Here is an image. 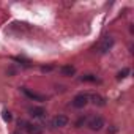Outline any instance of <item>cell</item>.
I'll return each instance as SVG.
<instances>
[{
	"label": "cell",
	"instance_id": "cell-3",
	"mask_svg": "<svg viewBox=\"0 0 134 134\" xmlns=\"http://www.w3.org/2000/svg\"><path fill=\"white\" fill-rule=\"evenodd\" d=\"M112 46H114V40L109 36V38H104V40L99 43V47H98V51H99L101 54H106V52H107V51H109Z\"/></svg>",
	"mask_w": 134,
	"mask_h": 134
},
{
	"label": "cell",
	"instance_id": "cell-10",
	"mask_svg": "<svg viewBox=\"0 0 134 134\" xmlns=\"http://www.w3.org/2000/svg\"><path fill=\"white\" fill-rule=\"evenodd\" d=\"M81 81H82V82H96V77H95L93 74H85V76L81 77Z\"/></svg>",
	"mask_w": 134,
	"mask_h": 134
},
{
	"label": "cell",
	"instance_id": "cell-1",
	"mask_svg": "<svg viewBox=\"0 0 134 134\" xmlns=\"http://www.w3.org/2000/svg\"><path fill=\"white\" fill-rule=\"evenodd\" d=\"M88 126H90V129H93V131H99V129L104 126V120H103V117H99V115L92 117L90 121H88Z\"/></svg>",
	"mask_w": 134,
	"mask_h": 134
},
{
	"label": "cell",
	"instance_id": "cell-4",
	"mask_svg": "<svg viewBox=\"0 0 134 134\" xmlns=\"http://www.w3.org/2000/svg\"><path fill=\"white\" fill-rule=\"evenodd\" d=\"M68 117H66V115H57L54 120H52V126H58V128H62V126H66V125H68Z\"/></svg>",
	"mask_w": 134,
	"mask_h": 134
},
{
	"label": "cell",
	"instance_id": "cell-8",
	"mask_svg": "<svg viewBox=\"0 0 134 134\" xmlns=\"http://www.w3.org/2000/svg\"><path fill=\"white\" fill-rule=\"evenodd\" d=\"M60 73L63 76H73L76 73V68H74V66H71V65H65V66H62V68H60Z\"/></svg>",
	"mask_w": 134,
	"mask_h": 134
},
{
	"label": "cell",
	"instance_id": "cell-6",
	"mask_svg": "<svg viewBox=\"0 0 134 134\" xmlns=\"http://www.w3.org/2000/svg\"><path fill=\"white\" fill-rule=\"evenodd\" d=\"M29 112H30V115L35 117V118H41V117L46 115V110H44L43 107H30Z\"/></svg>",
	"mask_w": 134,
	"mask_h": 134
},
{
	"label": "cell",
	"instance_id": "cell-14",
	"mask_svg": "<svg viewBox=\"0 0 134 134\" xmlns=\"http://www.w3.org/2000/svg\"><path fill=\"white\" fill-rule=\"evenodd\" d=\"M84 121H85V117H82V118H79V120H77V123H76V126L79 128V126H81V125H82Z\"/></svg>",
	"mask_w": 134,
	"mask_h": 134
},
{
	"label": "cell",
	"instance_id": "cell-15",
	"mask_svg": "<svg viewBox=\"0 0 134 134\" xmlns=\"http://www.w3.org/2000/svg\"><path fill=\"white\" fill-rule=\"evenodd\" d=\"M41 70H43V71H51V70H52V66H43Z\"/></svg>",
	"mask_w": 134,
	"mask_h": 134
},
{
	"label": "cell",
	"instance_id": "cell-9",
	"mask_svg": "<svg viewBox=\"0 0 134 134\" xmlns=\"http://www.w3.org/2000/svg\"><path fill=\"white\" fill-rule=\"evenodd\" d=\"M90 98H92L93 104H96V106H104V104H106V103H104V99H103V98H101L99 95H96V93H93V95H92Z\"/></svg>",
	"mask_w": 134,
	"mask_h": 134
},
{
	"label": "cell",
	"instance_id": "cell-7",
	"mask_svg": "<svg viewBox=\"0 0 134 134\" xmlns=\"http://www.w3.org/2000/svg\"><path fill=\"white\" fill-rule=\"evenodd\" d=\"M22 92H24L30 99H35V101H44V99H46L44 96H41V95H38V93H35V92H30L29 88H22Z\"/></svg>",
	"mask_w": 134,
	"mask_h": 134
},
{
	"label": "cell",
	"instance_id": "cell-13",
	"mask_svg": "<svg viewBox=\"0 0 134 134\" xmlns=\"http://www.w3.org/2000/svg\"><path fill=\"white\" fill-rule=\"evenodd\" d=\"M18 126H19V128H25V126H27V121H25V120H19V121H18Z\"/></svg>",
	"mask_w": 134,
	"mask_h": 134
},
{
	"label": "cell",
	"instance_id": "cell-2",
	"mask_svg": "<svg viewBox=\"0 0 134 134\" xmlns=\"http://www.w3.org/2000/svg\"><path fill=\"white\" fill-rule=\"evenodd\" d=\"M87 103H88V96L87 95H77V96H74V99H73V106L74 107H77V109H82V107H85L87 106Z\"/></svg>",
	"mask_w": 134,
	"mask_h": 134
},
{
	"label": "cell",
	"instance_id": "cell-11",
	"mask_svg": "<svg viewBox=\"0 0 134 134\" xmlns=\"http://www.w3.org/2000/svg\"><path fill=\"white\" fill-rule=\"evenodd\" d=\"M128 74H129V70H128V68H123V70L117 74V79H118V81H121V79H125Z\"/></svg>",
	"mask_w": 134,
	"mask_h": 134
},
{
	"label": "cell",
	"instance_id": "cell-5",
	"mask_svg": "<svg viewBox=\"0 0 134 134\" xmlns=\"http://www.w3.org/2000/svg\"><path fill=\"white\" fill-rule=\"evenodd\" d=\"M25 129L29 134H43V128L40 125H35V123H27Z\"/></svg>",
	"mask_w": 134,
	"mask_h": 134
},
{
	"label": "cell",
	"instance_id": "cell-16",
	"mask_svg": "<svg viewBox=\"0 0 134 134\" xmlns=\"http://www.w3.org/2000/svg\"><path fill=\"white\" fill-rule=\"evenodd\" d=\"M14 134H21V132H19V131H16V132H14Z\"/></svg>",
	"mask_w": 134,
	"mask_h": 134
},
{
	"label": "cell",
	"instance_id": "cell-12",
	"mask_svg": "<svg viewBox=\"0 0 134 134\" xmlns=\"http://www.w3.org/2000/svg\"><path fill=\"white\" fill-rule=\"evenodd\" d=\"M2 114H3V120H5V121H11V118H13V117H11V114H10L8 110H3Z\"/></svg>",
	"mask_w": 134,
	"mask_h": 134
}]
</instances>
